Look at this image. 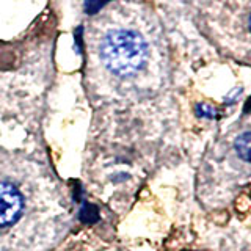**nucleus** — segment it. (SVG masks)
I'll return each mask as SVG.
<instances>
[{
    "label": "nucleus",
    "instance_id": "obj_4",
    "mask_svg": "<svg viewBox=\"0 0 251 251\" xmlns=\"http://www.w3.org/2000/svg\"><path fill=\"white\" fill-rule=\"evenodd\" d=\"M250 28H251V18H250Z\"/></svg>",
    "mask_w": 251,
    "mask_h": 251
},
{
    "label": "nucleus",
    "instance_id": "obj_2",
    "mask_svg": "<svg viewBox=\"0 0 251 251\" xmlns=\"http://www.w3.org/2000/svg\"><path fill=\"white\" fill-rule=\"evenodd\" d=\"M24 209L19 188L10 182H0V227L18 222Z\"/></svg>",
    "mask_w": 251,
    "mask_h": 251
},
{
    "label": "nucleus",
    "instance_id": "obj_3",
    "mask_svg": "<svg viewBox=\"0 0 251 251\" xmlns=\"http://www.w3.org/2000/svg\"><path fill=\"white\" fill-rule=\"evenodd\" d=\"M234 149L240 159L251 163V132H245L239 135L234 143Z\"/></svg>",
    "mask_w": 251,
    "mask_h": 251
},
{
    "label": "nucleus",
    "instance_id": "obj_1",
    "mask_svg": "<svg viewBox=\"0 0 251 251\" xmlns=\"http://www.w3.org/2000/svg\"><path fill=\"white\" fill-rule=\"evenodd\" d=\"M99 57L110 73L129 77L143 69L148 58V44L137 31L112 28L100 39Z\"/></svg>",
    "mask_w": 251,
    "mask_h": 251
}]
</instances>
